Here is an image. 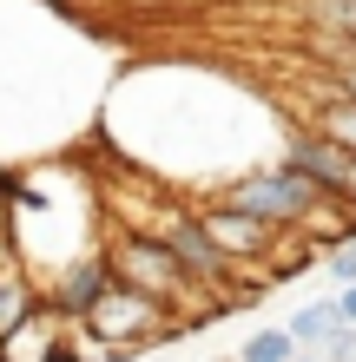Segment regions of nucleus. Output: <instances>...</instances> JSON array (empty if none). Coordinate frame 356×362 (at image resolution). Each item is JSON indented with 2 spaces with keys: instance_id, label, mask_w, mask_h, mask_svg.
<instances>
[{
  "instance_id": "obj_1",
  "label": "nucleus",
  "mask_w": 356,
  "mask_h": 362,
  "mask_svg": "<svg viewBox=\"0 0 356 362\" xmlns=\"http://www.w3.org/2000/svg\"><path fill=\"white\" fill-rule=\"evenodd\" d=\"M106 270H113V284L139 290V296H152L159 310H172V303H185V296L198 290L192 276H185V264L172 257V244H165L159 230H145V224L113 230V244H106Z\"/></svg>"
},
{
  "instance_id": "obj_2",
  "label": "nucleus",
  "mask_w": 356,
  "mask_h": 362,
  "mask_svg": "<svg viewBox=\"0 0 356 362\" xmlns=\"http://www.w3.org/2000/svg\"><path fill=\"white\" fill-rule=\"evenodd\" d=\"M218 204H238V211H251V218H264L270 230H290V224H310L317 211L330 204L310 178H297V172H284V165H264V172H244V178H231L224 185V198Z\"/></svg>"
},
{
  "instance_id": "obj_3",
  "label": "nucleus",
  "mask_w": 356,
  "mask_h": 362,
  "mask_svg": "<svg viewBox=\"0 0 356 362\" xmlns=\"http://www.w3.org/2000/svg\"><path fill=\"white\" fill-rule=\"evenodd\" d=\"M79 329H86L99 349H145V343H159V336H172L178 323L152 303V296H139V290L113 284L86 316H79Z\"/></svg>"
},
{
  "instance_id": "obj_4",
  "label": "nucleus",
  "mask_w": 356,
  "mask_h": 362,
  "mask_svg": "<svg viewBox=\"0 0 356 362\" xmlns=\"http://www.w3.org/2000/svg\"><path fill=\"white\" fill-rule=\"evenodd\" d=\"M145 230H159V238L172 244V257L185 264V276H192L198 290H231V270H238V264L212 244V230L198 224V211H178V204H172L159 224H145Z\"/></svg>"
},
{
  "instance_id": "obj_5",
  "label": "nucleus",
  "mask_w": 356,
  "mask_h": 362,
  "mask_svg": "<svg viewBox=\"0 0 356 362\" xmlns=\"http://www.w3.org/2000/svg\"><path fill=\"white\" fill-rule=\"evenodd\" d=\"M284 172H297V178H310L323 191V198H337V204H350V191H356V152H343L337 139H323V132H297L284 145Z\"/></svg>"
},
{
  "instance_id": "obj_6",
  "label": "nucleus",
  "mask_w": 356,
  "mask_h": 362,
  "mask_svg": "<svg viewBox=\"0 0 356 362\" xmlns=\"http://www.w3.org/2000/svg\"><path fill=\"white\" fill-rule=\"evenodd\" d=\"M113 290V270H106V250H86V257H73V264H59V284L47 296V310L59 316V323H79L99 296Z\"/></svg>"
},
{
  "instance_id": "obj_7",
  "label": "nucleus",
  "mask_w": 356,
  "mask_h": 362,
  "mask_svg": "<svg viewBox=\"0 0 356 362\" xmlns=\"http://www.w3.org/2000/svg\"><path fill=\"white\" fill-rule=\"evenodd\" d=\"M198 224L212 230V244H218L231 264L270 257V244H277V230H270L264 218H251V211H238V204H205V211H198Z\"/></svg>"
},
{
  "instance_id": "obj_8",
  "label": "nucleus",
  "mask_w": 356,
  "mask_h": 362,
  "mask_svg": "<svg viewBox=\"0 0 356 362\" xmlns=\"http://www.w3.org/2000/svg\"><path fill=\"white\" fill-rule=\"evenodd\" d=\"M40 310H47V296L33 290V276H27V270L0 276V349H7L13 336H20V329H27L33 316H40Z\"/></svg>"
},
{
  "instance_id": "obj_9",
  "label": "nucleus",
  "mask_w": 356,
  "mask_h": 362,
  "mask_svg": "<svg viewBox=\"0 0 356 362\" xmlns=\"http://www.w3.org/2000/svg\"><path fill=\"white\" fill-rule=\"evenodd\" d=\"M284 329H290V343H297V349H323L330 336L343 329L337 296H330V303H304V310H290V316H284Z\"/></svg>"
},
{
  "instance_id": "obj_10",
  "label": "nucleus",
  "mask_w": 356,
  "mask_h": 362,
  "mask_svg": "<svg viewBox=\"0 0 356 362\" xmlns=\"http://www.w3.org/2000/svg\"><path fill=\"white\" fill-rule=\"evenodd\" d=\"M304 349L290 343V329L284 323H270V329H251L244 343H238V362H297Z\"/></svg>"
},
{
  "instance_id": "obj_11",
  "label": "nucleus",
  "mask_w": 356,
  "mask_h": 362,
  "mask_svg": "<svg viewBox=\"0 0 356 362\" xmlns=\"http://www.w3.org/2000/svg\"><path fill=\"white\" fill-rule=\"evenodd\" d=\"M317 132H323V139H337L343 152H356V99H350V93H330V99H323Z\"/></svg>"
},
{
  "instance_id": "obj_12",
  "label": "nucleus",
  "mask_w": 356,
  "mask_h": 362,
  "mask_svg": "<svg viewBox=\"0 0 356 362\" xmlns=\"http://www.w3.org/2000/svg\"><path fill=\"white\" fill-rule=\"evenodd\" d=\"M79 323H53V336H47V349H40L33 362H79Z\"/></svg>"
},
{
  "instance_id": "obj_13",
  "label": "nucleus",
  "mask_w": 356,
  "mask_h": 362,
  "mask_svg": "<svg viewBox=\"0 0 356 362\" xmlns=\"http://www.w3.org/2000/svg\"><path fill=\"white\" fill-rule=\"evenodd\" d=\"M323 270H330V276H337V290H343V284H356V238H350V244H337V250H330V257H323Z\"/></svg>"
},
{
  "instance_id": "obj_14",
  "label": "nucleus",
  "mask_w": 356,
  "mask_h": 362,
  "mask_svg": "<svg viewBox=\"0 0 356 362\" xmlns=\"http://www.w3.org/2000/svg\"><path fill=\"white\" fill-rule=\"evenodd\" d=\"M317 356H323V362H356V329H337Z\"/></svg>"
},
{
  "instance_id": "obj_15",
  "label": "nucleus",
  "mask_w": 356,
  "mask_h": 362,
  "mask_svg": "<svg viewBox=\"0 0 356 362\" xmlns=\"http://www.w3.org/2000/svg\"><path fill=\"white\" fill-rule=\"evenodd\" d=\"M337 316H343V329H356V284L337 290Z\"/></svg>"
},
{
  "instance_id": "obj_16",
  "label": "nucleus",
  "mask_w": 356,
  "mask_h": 362,
  "mask_svg": "<svg viewBox=\"0 0 356 362\" xmlns=\"http://www.w3.org/2000/svg\"><path fill=\"white\" fill-rule=\"evenodd\" d=\"M337 93H350V99H356V53L343 59V66H337Z\"/></svg>"
},
{
  "instance_id": "obj_17",
  "label": "nucleus",
  "mask_w": 356,
  "mask_h": 362,
  "mask_svg": "<svg viewBox=\"0 0 356 362\" xmlns=\"http://www.w3.org/2000/svg\"><path fill=\"white\" fill-rule=\"evenodd\" d=\"M297 362H323V356H317V349H304V356H297Z\"/></svg>"
},
{
  "instance_id": "obj_18",
  "label": "nucleus",
  "mask_w": 356,
  "mask_h": 362,
  "mask_svg": "<svg viewBox=\"0 0 356 362\" xmlns=\"http://www.w3.org/2000/svg\"><path fill=\"white\" fill-rule=\"evenodd\" d=\"M224 362H238V356H224Z\"/></svg>"
},
{
  "instance_id": "obj_19",
  "label": "nucleus",
  "mask_w": 356,
  "mask_h": 362,
  "mask_svg": "<svg viewBox=\"0 0 356 362\" xmlns=\"http://www.w3.org/2000/svg\"><path fill=\"white\" fill-rule=\"evenodd\" d=\"M350 7H356V0H350Z\"/></svg>"
}]
</instances>
